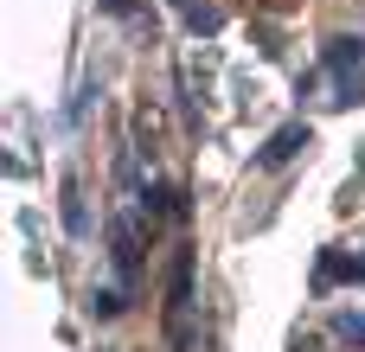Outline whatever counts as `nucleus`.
Listing matches in <instances>:
<instances>
[{
  "mask_svg": "<svg viewBox=\"0 0 365 352\" xmlns=\"http://www.w3.org/2000/svg\"><path fill=\"white\" fill-rule=\"evenodd\" d=\"M167 333H173V346H180V352L192 346V276H186V263H180V276H173V308H167Z\"/></svg>",
  "mask_w": 365,
  "mask_h": 352,
  "instance_id": "obj_1",
  "label": "nucleus"
},
{
  "mask_svg": "<svg viewBox=\"0 0 365 352\" xmlns=\"http://www.w3.org/2000/svg\"><path fill=\"white\" fill-rule=\"evenodd\" d=\"M295 147H308V128H282V135L263 147V160H269V167H282V160H295Z\"/></svg>",
  "mask_w": 365,
  "mask_h": 352,
  "instance_id": "obj_2",
  "label": "nucleus"
},
{
  "mask_svg": "<svg viewBox=\"0 0 365 352\" xmlns=\"http://www.w3.org/2000/svg\"><path fill=\"white\" fill-rule=\"evenodd\" d=\"M365 64V45L359 38H340V45H334V71H359Z\"/></svg>",
  "mask_w": 365,
  "mask_h": 352,
  "instance_id": "obj_3",
  "label": "nucleus"
},
{
  "mask_svg": "<svg viewBox=\"0 0 365 352\" xmlns=\"http://www.w3.org/2000/svg\"><path fill=\"white\" fill-rule=\"evenodd\" d=\"M180 6H186L192 32H218V6H199V0H180Z\"/></svg>",
  "mask_w": 365,
  "mask_h": 352,
  "instance_id": "obj_4",
  "label": "nucleus"
},
{
  "mask_svg": "<svg viewBox=\"0 0 365 352\" xmlns=\"http://www.w3.org/2000/svg\"><path fill=\"white\" fill-rule=\"evenodd\" d=\"M64 224L83 237V199H77V186H64Z\"/></svg>",
  "mask_w": 365,
  "mask_h": 352,
  "instance_id": "obj_5",
  "label": "nucleus"
},
{
  "mask_svg": "<svg viewBox=\"0 0 365 352\" xmlns=\"http://www.w3.org/2000/svg\"><path fill=\"white\" fill-rule=\"evenodd\" d=\"M340 340H353V346H365V314H346V321H340Z\"/></svg>",
  "mask_w": 365,
  "mask_h": 352,
  "instance_id": "obj_6",
  "label": "nucleus"
}]
</instances>
